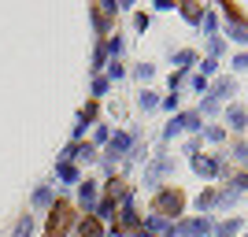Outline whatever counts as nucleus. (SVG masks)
<instances>
[{
  "instance_id": "f257e3e1",
  "label": "nucleus",
  "mask_w": 248,
  "mask_h": 237,
  "mask_svg": "<svg viewBox=\"0 0 248 237\" xmlns=\"http://www.w3.org/2000/svg\"><path fill=\"white\" fill-rule=\"evenodd\" d=\"M71 219H74L71 204H67V200H60V204L52 207V215H48V237H60L63 230L71 226Z\"/></svg>"
},
{
  "instance_id": "f03ea898",
  "label": "nucleus",
  "mask_w": 248,
  "mask_h": 237,
  "mask_svg": "<svg viewBox=\"0 0 248 237\" xmlns=\"http://www.w3.org/2000/svg\"><path fill=\"white\" fill-rule=\"evenodd\" d=\"M182 204H186V196L178 193V189H167V193L155 196V215H178Z\"/></svg>"
},
{
  "instance_id": "7ed1b4c3",
  "label": "nucleus",
  "mask_w": 248,
  "mask_h": 237,
  "mask_svg": "<svg viewBox=\"0 0 248 237\" xmlns=\"http://www.w3.org/2000/svg\"><path fill=\"white\" fill-rule=\"evenodd\" d=\"M82 237H100V222H96V219H85L82 222Z\"/></svg>"
},
{
  "instance_id": "20e7f679",
  "label": "nucleus",
  "mask_w": 248,
  "mask_h": 237,
  "mask_svg": "<svg viewBox=\"0 0 248 237\" xmlns=\"http://www.w3.org/2000/svg\"><path fill=\"white\" fill-rule=\"evenodd\" d=\"M200 171V174H211V171H215V163H211V159H197V163H193Z\"/></svg>"
},
{
  "instance_id": "39448f33",
  "label": "nucleus",
  "mask_w": 248,
  "mask_h": 237,
  "mask_svg": "<svg viewBox=\"0 0 248 237\" xmlns=\"http://www.w3.org/2000/svg\"><path fill=\"white\" fill-rule=\"evenodd\" d=\"M230 123H233V126H245V111H241V108H233V111H230Z\"/></svg>"
}]
</instances>
